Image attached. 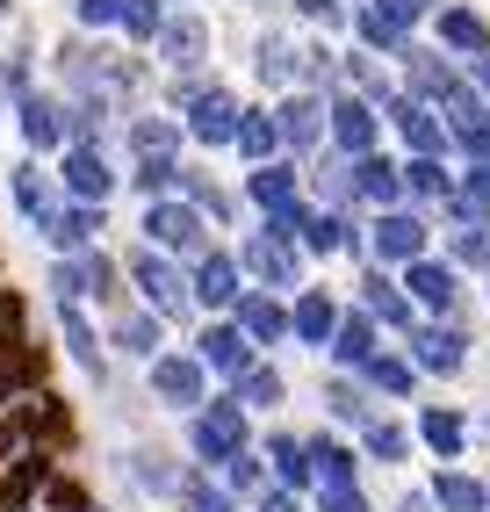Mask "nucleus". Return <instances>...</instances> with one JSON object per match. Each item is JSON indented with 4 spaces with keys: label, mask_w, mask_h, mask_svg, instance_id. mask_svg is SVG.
<instances>
[{
    "label": "nucleus",
    "mask_w": 490,
    "mask_h": 512,
    "mask_svg": "<svg viewBox=\"0 0 490 512\" xmlns=\"http://www.w3.org/2000/svg\"><path fill=\"white\" fill-rule=\"evenodd\" d=\"M238 448H253V419H245V404L231 390L202 397V412H188V455H195V469L217 476Z\"/></svg>",
    "instance_id": "f257e3e1"
},
{
    "label": "nucleus",
    "mask_w": 490,
    "mask_h": 512,
    "mask_svg": "<svg viewBox=\"0 0 490 512\" xmlns=\"http://www.w3.org/2000/svg\"><path fill=\"white\" fill-rule=\"evenodd\" d=\"M123 275H130V289L145 296V311L152 318H181L188 325V311H195V296H188V267L173 260V253H159V246H130L123 253Z\"/></svg>",
    "instance_id": "f03ea898"
},
{
    "label": "nucleus",
    "mask_w": 490,
    "mask_h": 512,
    "mask_svg": "<svg viewBox=\"0 0 490 512\" xmlns=\"http://www.w3.org/2000/svg\"><path fill=\"white\" fill-rule=\"evenodd\" d=\"M238 275L253 289H274V296H296L303 289V246H289L282 231H245L238 238Z\"/></svg>",
    "instance_id": "7ed1b4c3"
},
{
    "label": "nucleus",
    "mask_w": 490,
    "mask_h": 512,
    "mask_svg": "<svg viewBox=\"0 0 490 512\" xmlns=\"http://www.w3.org/2000/svg\"><path fill=\"white\" fill-rule=\"evenodd\" d=\"M145 246H159V253H173V260H202L217 238H209V217L195 210V202H181V195H159V202H145Z\"/></svg>",
    "instance_id": "20e7f679"
},
{
    "label": "nucleus",
    "mask_w": 490,
    "mask_h": 512,
    "mask_svg": "<svg viewBox=\"0 0 490 512\" xmlns=\"http://www.w3.org/2000/svg\"><path fill=\"white\" fill-rule=\"evenodd\" d=\"M145 375H152V397H159V404H173V412H202V397H209V368L195 361V347H188V354H181V347L152 354Z\"/></svg>",
    "instance_id": "39448f33"
},
{
    "label": "nucleus",
    "mask_w": 490,
    "mask_h": 512,
    "mask_svg": "<svg viewBox=\"0 0 490 512\" xmlns=\"http://www.w3.org/2000/svg\"><path fill=\"white\" fill-rule=\"evenodd\" d=\"M188 296H195V311H217V318H231V303L245 296V275H238V253H224V246H209L202 260H188Z\"/></svg>",
    "instance_id": "423d86ee"
},
{
    "label": "nucleus",
    "mask_w": 490,
    "mask_h": 512,
    "mask_svg": "<svg viewBox=\"0 0 490 512\" xmlns=\"http://www.w3.org/2000/svg\"><path fill=\"white\" fill-rule=\"evenodd\" d=\"M195 361H202L209 375H224V383H238V375L260 361V347H253V339H245L231 318H209V325L195 332Z\"/></svg>",
    "instance_id": "0eeeda50"
},
{
    "label": "nucleus",
    "mask_w": 490,
    "mask_h": 512,
    "mask_svg": "<svg viewBox=\"0 0 490 512\" xmlns=\"http://www.w3.org/2000/svg\"><path fill=\"white\" fill-rule=\"evenodd\" d=\"M368 246H375V267L426 260V217H418V210H382V217L368 224Z\"/></svg>",
    "instance_id": "6e6552de"
},
{
    "label": "nucleus",
    "mask_w": 490,
    "mask_h": 512,
    "mask_svg": "<svg viewBox=\"0 0 490 512\" xmlns=\"http://www.w3.org/2000/svg\"><path fill=\"white\" fill-rule=\"evenodd\" d=\"M231 325L267 354V347H282V339H289V303L274 296V289H253V282H245V296L231 303Z\"/></svg>",
    "instance_id": "1a4fd4ad"
},
{
    "label": "nucleus",
    "mask_w": 490,
    "mask_h": 512,
    "mask_svg": "<svg viewBox=\"0 0 490 512\" xmlns=\"http://www.w3.org/2000/svg\"><path fill=\"white\" fill-rule=\"evenodd\" d=\"M58 347L87 383H109V347H101V332L87 325V303H58Z\"/></svg>",
    "instance_id": "9d476101"
},
{
    "label": "nucleus",
    "mask_w": 490,
    "mask_h": 512,
    "mask_svg": "<svg viewBox=\"0 0 490 512\" xmlns=\"http://www.w3.org/2000/svg\"><path fill=\"white\" fill-rule=\"evenodd\" d=\"M181 130L195 145H231L238 138V94L231 87H202L188 109H181Z\"/></svg>",
    "instance_id": "9b49d317"
},
{
    "label": "nucleus",
    "mask_w": 490,
    "mask_h": 512,
    "mask_svg": "<svg viewBox=\"0 0 490 512\" xmlns=\"http://www.w3.org/2000/svg\"><path fill=\"white\" fill-rule=\"evenodd\" d=\"M58 195H65V202H109V195H116L109 159L87 152V145H65V152H58Z\"/></svg>",
    "instance_id": "f8f14e48"
},
{
    "label": "nucleus",
    "mask_w": 490,
    "mask_h": 512,
    "mask_svg": "<svg viewBox=\"0 0 490 512\" xmlns=\"http://www.w3.org/2000/svg\"><path fill=\"white\" fill-rule=\"evenodd\" d=\"M325 130H332V145L346 152V159H361V152H375V101L368 94H339V101H325Z\"/></svg>",
    "instance_id": "ddd939ff"
},
{
    "label": "nucleus",
    "mask_w": 490,
    "mask_h": 512,
    "mask_svg": "<svg viewBox=\"0 0 490 512\" xmlns=\"http://www.w3.org/2000/svg\"><path fill=\"white\" fill-rule=\"evenodd\" d=\"M37 231L51 238V253H65V260H73V253H87V246H94V238L109 231V224H101V202H65V195H58V210H51Z\"/></svg>",
    "instance_id": "4468645a"
},
{
    "label": "nucleus",
    "mask_w": 490,
    "mask_h": 512,
    "mask_svg": "<svg viewBox=\"0 0 490 512\" xmlns=\"http://www.w3.org/2000/svg\"><path fill=\"white\" fill-rule=\"evenodd\" d=\"M411 368L462 375L469 368V332H454V325H411Z\"/></svg>",
    "instance_id": "2eb2a0df"
},
{
    "label": "nucleus",
    "mask_w": 490,
    "mask_h": 512,
    "mask_svg": "<svg viewBox=\"0 0 490 512\" xmlns=\"http://www.w3.org/2000/svg\"><path fill=\"white\" fill-rule=\"evenodd\" d=\"M159 339H166V318H152L145 303H137V311H116V318H109L101 347H109V354H123V361H152V354H166Z\"/></svg>",
    "instance_id": "dca6fc26"
},
{
    "label": "nucleus",
    "mask_w": 490,
    "mask_h": 512,
    "mask_svg": "<svg viewBox=\"0 0 490 512\" xmlns=\"http://www.w3.org/2000/svg\"><path fill=\"white\" fill-rule=\"evenodd\" d=\"M397 58H404V80H411V101H426V109H447V101L462 94V80H454V65H447L440 51H418V44H404Z\"/></svg>",
    "instance_id": "f3484780"
},
{
    "label": "nucleus",
    "mask_w": 490,
    "mask_h": 512,
    "mask_svg": "<svg viewBox=\"0 0 490 512\" xmlns=\"http://www.w3.org/2000/svg\"><path fill=\"white\" fill-rule=\"evenodd\" d=\"M260 462H267V476L282 491H318V469H310V448H303V433H267L260 440Z\"/></svg>",
    "instance_id": "a211bd4d"
},
{
    "label": "nucleus",
    "mask_w": 490,
    "mask_h": 512,
    "mask_svg": "<svg viewBox=\"0 0 490 512\" xmlns=\"http://www.w3.org/2000/svg\"><path fill=\"white\" fill-rule=\"evenodd\" d=\"M418 311H454V303H462V282H454V267L447 260H404V282H397Z\"/></svg>",
    "instance_id": "6ab92c4d"
},
{
    "label": "nucleus",
    "mask_w": 490,
    "mask_h": 512,
    "mask_svg": "<svg viewBox=\"0 0 490 512\" xmlns=\"http://www.w3.org/2000/svg\"><path fill=\"white\" fill-rule=\"evenodd\" d=\"M152 44H159V58L173 65V73H195V65L209 58V22L202 15H166Z\"/></svg>",
    "instance_id": "aec40b11"
},
{
    "label": "nucleus",
    "mask_w": 490,
    "mask_h": 512,
    "mask_svg": "<svg viewBox=\"0 0 490 512\" xmlns=\"http://www.w3.org/2000/svg\"><path fill=\"white\" fill-rule=\"evenodd\" d=\"M15 426L37 440V455L44 448H73V412H58V397H37V390L15 397Z\"/></svg>",
    "instance_id": "412c9836"
},
{
    "label": "nucleus",
    "mask_w": 490,
    "mask_h": 512,
    "mask_svg": "<svg viewBox=\"0 0 490 512\" xmlns=\"http://www.w3.org/2000/svg\"><path fill=\"white\" fill-rule=\"evenodd\" d=\"M15 123H22V145L29 152H65V101L58 94H22Z\"/></svg>",
    "instance_id": "4be33fe9"
},
{
    "label": "nucleus",
    "mask_w": 490,
    "mask_h": 512,
    "mask_svg": "<svg viewBox=\"0 0 490 512\" xmlns=\"http://www.w3.org/2000/svg\"><path fill=\"white\" fill-rule=\"evenodd\" d=\"M390 123L404 130V145H411L418 159H440V152H447V123L426 109V101H411V94H390Z\"/></svg>",
    "instance_id": "5701e85b"
},
{
    "label": "nucleus",
    "mask_w": 490,
    "mask_h": 512,
    "mask_svg": "<svg viewBox=\"0 0 490 512\" xmlns=\"http://www.w3.org/2000/svg\"><path fill=\"white\" fill-rule=\"evenodd\" d=\"M361 311H368L375 325H390V332H411V325H418V303H411L390 275H382V267H368V275H361Z\"/></svg>",
    "instance_id": "b1692460"
},
{
    "label": "nucleus",
    "mask_w": 490,
    "mask_h": 512,
    "mask_svg": "<svg viewBox=\"0 0 490 512\" xmlns=\"http://www.w3.org/2000/svg\"><path fill=\"white\" fill-rule=\"evenodd\" d=\"M274 130H282V145H289V152H310V145L325 138V101L296 87L282 109H274Z\"/></svg>",
    "instance_id": "393cba45"
},
{
    "label": "nucleus",
    "mask_w": 490,
    "mask_h": 512,
    "mask_svg": "<svg viewBox=\"0 0 490 512\" xmlns=\"http://www.w3.org/2000/svg\"><path fill=\"white\" fill-rule=\"evenodd\" d=\"M245 195H253V210L282 217L289 202H303V181H296L289 159H267V166H253V174H245Z\"/></svg>",
    "instance_id": "a878e982"
},
{
    "label": "nucleus",
    "mask_w": 490,
    "mask_h": 512,
    "mask_svg": "<svg viewBox=\"0 0 490 512\" xmlns=\"http://www.w3.org/2000/svg\"><path fill=\"white\" fill-rule=\"evenodd\" d=\"M346 174H354V202H375V210H397V202H404V174L390 159L361 152V159H346Z\"/></svg>",
    "instance_id": "bb28decb"
},
{
    "label": "nucleus",
    "mask_w": 490,
    "mask_h": 512,
    "mask_svg": "<svg viewBox=\"0 0 490 512\" xmlns=\"http://www.w3.org/2000/svg\"><path fill=\"white\" fill-rule=\"evenodd\" d=\"M332 325H339V303H332L325 289H296V303H289V339H303V347H325Z\"/></svg>",
    "instance_id": "cd10ccee"
},
{
    "label": "nucleus",
    "mask_w": 490,
    "mask_h": 512,
    "mask_svg": "<svg viewBox=\"0 0 490 512\" xmlns=\"http://www.w3.org/2000/svg\"><path fill=\"white\" fill-rule=\"evenodd\" d=\"M303 448H310V469H318V491H354V469H361V455L346 448V440H332V433H310Z\"/></svg>",
    "instance_id": "c85d7f7f"
},
{
    "label": "nucleus",
    "mask_w": 490,
    "mask_h": 512,
    "mask_svg": "<svg viewBox=\"0 0 490 512\" xmlns=\"http://www.w3.org/2000/svg\"><path fill=\"white\" fill-rule=\"evenodd\" d=\"M325 354H332L339 368H361L368 354H382V347H375V318H368V311H339V325H332V339H325Z\"/></svg>",
    "instance_id": "c756f323"
},
{
    "label": "nucleus",
    "mask_w": 490,
    "mask_h": 512,
    "mask_svg": "<svg viewBox=\"0 0 490 512\" xmlns=\"http://www.w3.org/2000/svg\"><path fill=\"white\" fill-rule=\"evenodd\" d=\"M8 188H15V210L29 217V224H44L51 210H58V188H51V174L37 159H15V174H8Z\"/></svg>",
    "instance_id": "7c9ffc66"
},
{
    "label": "nucleus",
    "mask_w": 490,
    "mask_h": 512,
    "mask_svg": "<svg viewBox=\"0 0 490 512\" xmlns=\"http://www.w3.org/2000/svg\"><path fill=\"white\" fill-rule=\"evenodd\" d=\"M173 505H181V512H245L209 469H181V476H173Z\"/></svg>",
    "instance_id": "2f4dec72"
},
{
    "label": "nucleus",
    "mask_w": 490,
    "mask_h": 512,
    "mask_svg": "<svg viewBox=\"0 0 490 512\" xmlns=\"http://www.w3.org/2000/svg\"><path fill=\"white\" fill-rule=\"evenodd\" d=\"M123 138L137 159H181V116H137Z\"/></svg>",
    "instance_id": "473e14b6"
},
{
    "label": "nucleus",
    "mask_w": 490,
    "mask_h": 512,
    "mask_svg": "<svg viewBox=\"0 0 490 512\" xmlns=\"http://www.w3.org/2000/svg\"><path fill=\"white\" fill-rule=\"evenodd\" d=\"M80 260V275H87V303H109V311H130L123 303V267L101 253V246H87V253H73Z\"/></svg>",
    "instance_id": "72a5a7b5"
},
{
    "label": "nucleus",
    "mask_w": 490,
    "mask_h": 512,
    "mask_svg": "<svg viewBox=\"0 0 490 512\" xmlns=\"http://www.w3.org/2000/svg\"><path fill=\"white\" fill-rule=\"evenodd\" d=\"M238 404H245V412H274V404H282L289 397V383H282V368H267V361H253V368H245L238 375V383H224Z\"/></svg>",
    "instance_id": "f704fd0d"
},
{
    "label": "nucleus",
    "mask_w": 490,
    "mask_h": 512,
    "mask_svg": "<svg viewBox=\"0 0 490 512\" xmlns=\"http://www.w3.org/2000/svg\"><path fill=\"white\" fill-rule=\"evenodd\" d=\"M238 159H253V166H267L274 152H282V130H274V116L267 109H238Z\"/></svg>",
    "instance_id": "c9c22d12"
},
{
    "label": "nucleus",
    "mask_w": 490,
    "mask_h": 512,
    "mask_svg": "<svg viewBox=\"0 0 490 512\" xmlns=\"http://www.w3.org/2000/svg\"><path fill=\"white\" fill-rule=\"evenodd\" d=\"M217 484H224V491H231L238 505H253V498H260V491L274 484V476H267V462H260V448H238V455H231V462L217 469Z\"/></svg>",
    "instance_id": "e433bc0d"
},
{
    "label": "nucleus",
    "mask_w": 490,
    "mask_h": 512,
    "mask_svg": "<svg viewBox=\"0 0 490 512\" xmlns=\"http://www.w3.org/2000/svg\"><path fill=\"white\" fill-rule=\"evenodd\" d=\"M440 44L462 51V58H483V51H490V22L469 15V8H440Z\"/></svg>",
    "instance_id": "4c0bfd02"
},
{
    "label": "nucleus",
    "mask_w": 490,
    "mask_h": 512,
    "mask_svg": "<svg viewBox=\"0 0 490 512\" xmlns=\"http://www.w3.org/2000/svg\"><path fill=\"white\" fill-rule=\"evenodd\" d=\"M418 440H426L440 462H454V455H462V440H469V426L454 419L447 404H426V412H418Z\"/></svg>",
    "instance_id": "58836bf2"
},
{
    "label": "nucleus",
    "mask_w": 490,
    "mask_h": 512,
    "mask_svg": "<svg viewBox=\"0 0 490 512\" xmlns=\"http://www.w3.org/2000/svg\"><path fill=\"white\" fill-rule=\"evenodd\" d=\"M354 375H361L368 390H382V397H411V383H418V368H411L404 354H368Z\"/></svg>",
    "instance_id": "ea45409f"
},
{
    "label": "nucleus",
    "mask_w": 490,
    "mask_h": 512,
    "mask_svg": "<svg viewBox=\"0 0 490 512\" xmlns=\"http://www.w3.org/2000/svg\"><path fill=\"white\" fill-rule=\"evenodd\" d=\"M426 498H433L440 512H490V505H483V484H476L469 469H440Z\"/></svg>",
    "instance_id": "a19ab883"
},
{
    "label": "nucleus",
    "mask_w": 490,
    "mask_h": 512,
    "mask_svg": "<svg viewBox=\"0 0 490 512\" xmlns=\"http://www.w3.org/2000/svg\"><path fill=\"white\" fill-rule=\"evenodd\" d=\"M325 412L346 419V426H368V419H375V397H368V383H346V375H332V383H325Z\"/></svg>",
    "instance_id": "79ce46f5"
},
{
    "label": "nucleus",
    "mask_w": 490,
    "mask_h": 512,
    "mask_svg": "<svg viewBox=\"0 0 490 512\" xmlns=\"http://www.w3.org/2000/svg\"><path fill=\"white\" fill-rule=\"evenodd\" d=\"M354 29H361V44H368V51H404V44H411V29H404L397 15H382L375 0H368V8L354 15Z\"/></svg>",
    "instance_id": "37998d69"
},
{
    "label": "nucleus",
    "mask_w": 490,
    "mask_h": 512,
    "mask_svg": "<svg viewBox=\"0 0 490 512\" xmlns=\"http://www.w3.org/2000/svg\"><path fill=\"white\" fill-rule=\"evenodd\" d=\"M397 174H404V195H418V202H447L454 195V181L440 174V159H418L411 152V166H397Z\"/></svg>",
    "instance_id": "c03bdc74"
},
{
    "label": "nucleus",
    "mask_w": 490,
    "mask_h": 512,
    "mask_svg": "<svg viewBox=\"0 0 490 512\" xmlns=\"http://www.w3.org/2000/svg\"><path fill=\"white\" fill-rule=\"evenodd\" d=\"M130 188L145 195V202H159V195H181V159H137Z\"/></svg>",
    "instance_id": "a18cd8bd"
},
{
    "label": "nucleus",
    "mask_w": 490,
    "mask_h": 512,
    "mask_svg": "<svg viewBox=\"0 0 490 512\" xmlns=\"http://www.w3.org/2000/svg\"><path fill=\"white\" fill-rule=\"evenodd\" d=\"M181 202H195L202 217H231V195L202 174V166H181Z\"/></svg>",
    "instance_id": "49530a36"
},
{
    "label": "nucleus",
    "mask_w": 490,
    "mask_h": 512,
    "mask_svg": "<svg viewBox=\"0 0 490 512\" xmlns=\"http://www.w3.org/2000/svg\"><path fill=\"white\" fill-rule=\"evenodd\" d=\"M361 448H368L375 462H404V455H411V433L390 426V419H368V426H361Z\"/></svg>",
    "instance_id": "de8ad7c7"
},
{
    "label": "nucleus",
    "mask_w": 490,
    "mask_h": 512,
    "mask_svg": "<svg viewBox=\"0 0 490 512\" xmlns=\"http://www.w3.org/2000/svg\"><path fill=\"white\" fill-rule=\"evenodd\" d=\"M159 22H166L159 0H123V15H116V29H123V37H137V44H152Z\"/></svg>",
    "instance_id": "09e8293b"
},
{
    "label": "nucleus",
    "mask_w": 490,
    "mask_h": 512,
    "mask_svg": "<svg viewBox=\"0 0 490 512\" xmlns=\"http://www.w3.org/2000/svg\"><path fill=\"white\" fill-rule=\"evenodd\" d=\"M260 73H267L274 87H296V44H289V37H267V44H260Z\"/></svg>",
    "instance_id": "8fccbe9b"
},
{
    "label": "nucleus",
    "mask_w": 490,
    "mask_h": 512,
    "mask_svg": "<svg viewBox=\"0 0 490 512\" xmlns=\"http://www.w3.org/2000/svg\"><path fill=\"white\" fill-rule=\"evenodd\" d=\"M44 289H51V303H87V275H80V260H65V253H58Z\"/></svg>",
    "instance_id": "3c124183"
},
{
    "label": "nucleus",
    "mask_w": 490,
    "mask_h": 512,
    "mask_svg": "<svg viewBox=\"0 0 490 512\" xmlns=\"http://www.w3.org/2000/svg\"><path fill=\"white\" fill-rule=\"evenodd\" d=\"M454 260H462V267H490V224L483 217L454 231Z\"/></svg>",
    "instance_id": "603ef678"
},
{
    "label": "nucleus",
    "mask_w": 490,
    "mask_h": 512,
    "mask_svg": "<svg viewBox=\"0 0 490 512\" xmlns=\"http://www.w3.org/2000/svg\"><path fill=\"white\" fill-rule=\"evenodd\" d=\"M454 145H462L476 166H490V116H476V123H462V130H454Z\"/></svg>",
    "instance_id": "864d4df0"
},
{
    "label": "nucleus",
    "mask_w": 490,
    "mask_h": 512,
    "mask_svg": "<svg viewBox=\"0 0 490 512\" xmlns=\"http://www.w3.org/2000/svg\"><path fill=\"white\" fill-rule=\"evenodd\" d=\"M44 498H51L58 512H94V498H87L80 484H65V476H51V484H44Z\"/></svg>",
    "instance_id": "5fc2aeb1"
},
{
    "label": "nucleus",
    "mask_w": 490,
    "mask_h": 512,
    "mask_svg": "<svg viewBox=\"0 0 490 512\" xmlns=\"http://www.w3.org/2000/svg\"><path fill=\"white\" fill-rule=\"evenodd\" d=\"M22 94H29V65L8 58V65H0V109H8V101H22Z\"/></svg>",
    "instance_id": "6e6d98bb"
},
{
    "label": "nucleus",
    "mask_w": 490,
    "mask_h": 512,
    "mask_svg": "<svg viewBox=\"0 0 490 512\" xmlns=\"http://www.w3.org/2000/svg\"><path fill=\"white\" fill-rule=\"evenodd\" d=\"M73 15H80L87 29H109V22L123 15V0H73Z\"/></svg>",
    "instance_id": "4d7b16f0"
},
{
    "label": "nucleus",
    "mask_w": 490,
    "mask_h": 512,
    "mask_svg": "<svg viewBox=\"0 0 490 512\" xmlns=\"http://www.w3.org/2000/svg\"><path fill=\"white\" fill-rule=\"evenodd\" d=\"M253 512H310V505H303L296 491H282V484H267V491L253 498Z\"/></svg>",
    "instance_id": "13d9d810"
},
{
    "label": "nucleus",
    "mask_w": 490,
    "mask_h": 512,
    "mask_svg": "<svg viewBox=\"0 0 490 512\" xmlns=\"http://www.w3.org/2000/svg\"><path fill=\"white\" fill-rule=\"evenodd\" d=\"M318 512H375L361 491H318Z\"/></svg>",
    "instance_id": "bf43d9fd"
},
{
    "label": "nucleus",
    "mask_w": 490,
    "mask_h": 512,
    "mask_svg": "<svg viewBox=\"0 0 490 512\" xmlns=\"http://www.w3.org/2000/svg\"><path fill=\"white\" fill-rule=\"evenodd\" d=\"M462 202H476V210H490V166H469V181H462Z\"/></svg>",
    "instance_id": "052dcab7"
},
{
    "label": "nucleus",
    "mask_w": 490,
    "mask_h": 512,
    "mask_svg": "<svg viewBox=\"0 0 490 512\" xmlns=\"http://www.w3.org/2000/svg\"><path fill=\"white\" fill-rule=\"evenodd\" d=\"M296 8H303L310 22H339V8H332V0H296Z\"/></svg>",
    "instance_id": "680f3d73"
},
{
    "label": "nucleus",
    "mask_w": 490,
    "mask_h": 512,
    "mask_svg": "<svg viewBox=\"0 0 490 512\" xmlns=\"http://www.w3.org/2000/svg\"><path fill=\"white\" fill-rule=\"evenodd\" d=\"M397 512H433V498H426V491H411V498H404Z\"/></svg>",
    "instance_id": "e2e57ef3"
},
{
    "label": "nucleus",
    "mask_w": 490,
    "mask_h": 512,
    "mask_svg": "<svg viewBox=\"0 0 490 512\" xmlns=\"http://www.w3.org/2000/svg\"><path fill=\"white\" fill-rule=\"evenodd\" d=\"M476 80H483V94H490V51H483V58H476Z\"/></svg>",
    "instance_id": "0e129e2a"
},
{
    "label": "nucleus",
    "mask_w": 490,
    "mask_h": 512,
    "mask_svg": "<svg viewBox=\"0 0 490 512\" xmlns=\"http://www.w3.org/2000/svg\"><path fill=\"white\" fill-rule=\"evenodd\" d=\"M483 505H490V491H483Z\"/></svg>",
    "instance_id": "69168bd1"
},
{
    "label": "nucleus",
    "mask_w": 490,
    "mask_h": 512,
    "mask_svg": "<svg viewBox=\"0 0 490 512\" xmlns=\"http://www.w3.org/2000/svg\"><path fill=\"white\" fill-rule=\"evenodd\" d=\"M426 8H433V0H426Z\"/></svg>",
    "instance_id": "338daca9"
}]
</instances>
